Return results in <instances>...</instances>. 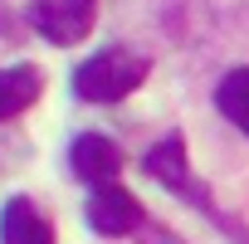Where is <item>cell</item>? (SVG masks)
<instances>
[{
	"label": "cell",
	"mask_w": 249,
	"mask_h": 244,
	"mask_svg": "<svg viewBox=\"0 0 249 244\" xmlns=\"http://www.w3.org/2000/svg\"><path fill=\"white\" fill-rule=\"evenodd\" d=\"M147 78V59L132 49H103L73 69V93L83 103H122Z\"/></svg>",
	"instance_id": "6da1fadb"
},
{
	"label": "cell",
	"mask_w": 249,
	"mask_h": 244,
	"mask_svg": "<svg viewBox=\"0 0 249 244\" xmlns=\"http://www.w3.org/2000/svg\"><path fill=\"white\" fill-rule=\"evenodd\" d=\"M93 15H98V0H35L30 5V20L49 44H78L93 30Z\"/></svg>",
	"instance_id": "7a4b0ae2"
},
{
	"label": "cell",
	"mask_w": 249,
	"mask_h": 244,
	"mask_svg": "<svg viewBox=\"0 0 249 244\" xmlns=\"http://www.w3.org/2000/svg\"><path fill=\"white\" fill-rule=\"evenodd\" d=\"M147 171H152L157 181H166L176 195H186L191 205L210 210V195L200 191V181H196V171H191V161H186V142H181V137H161V142L147 152Z\"/></svg>",
	"instance_id": "3957f363"
},
{
	"label": "cell",
	"mask_w": 249,
	"mask_h": 244,
	"mask_svg": "<svg viewBox=\"0 0 249 244\" xmlns=\"http://www.w3.org/2000/svg\"><path fill=\"white\" fill-rule=\"evenodd\" d=\"M88 225L98 229V234H107V239H117V234H132L137 225H142V205H137V195H127L122 186H93V195H88Z\"/></svg>",
	"instance_id": "277c9868"
},
{
	"label": "cell",
	"mask_w": 249,
	"mask_h": 244,
	"mask_svg": "<svg viewBox=\"0 0 249 244\" xmlns=\"http://www.w3.org/2000/svg\"><path fill=\"white\" fill-rule=\"evenodd\" d=\"M69 166H73L78 181H88V186H107V181H117V171H122V152H117L112 137L83 132V137H73V147H69Z\"/></svg>",
	"instance_id": "5b68a950"
},
{
	"label": "cell",
	"mask_w": 249,
	"mask_h": 244,
	"mask_svg": "<svg viewBox=\"0 0 249 244\" xmlns=\"http://www.w3.org/2000/svg\"><path fill=\"white\" fill-rule=\"evenodd\" d=\"M0 244H54V229L30 200H10L0 210Z\"/></svg>",
	"instance_id": "8992f818"
},
{
	"label": "cell",
	"mask_w": 249,
	"mask_h": 244,
	"mask_svg": "<svg viewBox=\"0 0 249 244\" xmlns=\"http://www.w3.org/2000/svg\"><path fill=\"white\" fill-rule=\"evenodd\" d=\"M39 88H44V78H39V69H35V64L0 69V122L15 117V112H25V107L39 98Z\"/></svg>",
	"instance_id": "52a82bcc"
},
{
	"label": "cell",
	"mask_w": 249,
	"mask_h": 244,
	"mask_svg": "<svg viewBox=\"0 0 249 244\" xmlns=\"http://www.w3.org/2000/svg\"><path fill=\"white\" fill-rule=\"evenodd\" d=\"M215 103H220V112L234 122V127L249 137V64H239V69H230V73L220 78Z\"/></svg>",
	"instance_id": "ba28073f"
}]
</instances>
